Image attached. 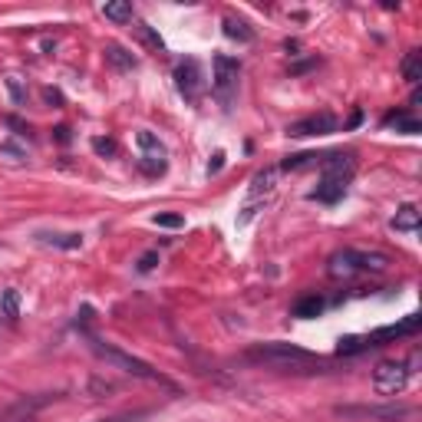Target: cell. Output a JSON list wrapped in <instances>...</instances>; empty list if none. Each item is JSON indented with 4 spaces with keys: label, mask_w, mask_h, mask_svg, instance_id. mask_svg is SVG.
<instances>
[{
    "label": "cell",
    "mask_w": 422,
    "mask_h": 422,
    "mask_svg": "<svg viewBox=\"0 0 422 422\" xmlns=\"http://www.w3.org/2000/svg\"><path fill=\"white\" fill-rule=\"evenodd\" d=\"M400 73H402V79H406L409 86L419 83V79H422V50H409V53L402 56Z\"/></svg>",
    "instance_id": "obj_15"
},
{
    "label": "cell",
    "mask_w": 422,
    "mask_h": 422,
    "mask_svg": "<svg viewBox=\"0 0 422 422\" xmlns=\"http://www.w3.org/2000/svg\"><path fill=\"white\" fill-rule=\"evenodd\" d=\"M320 169H324V178L350 182V175L357 169V159H353V152H330V155H320Z\"/></svg>",
    "instance_id": "obj_10"
},
{
    "label": "cell",
    "mask_w": 422,
    "mask_h": 422,
    "mask_svg": "<svg viewBox=\"0 0 422 422\" xmlns=\"http://www.w3.org/2000/svg\"><path fill=\"white\" fill-rule=\"evenodd\" d=\"M103 13H106V20H112V23H129L132 17H136L129 0H109V4H103Z\"/></svg>",
    "instance_id": "obj_20"
},
{
    "label": "cell",
    "mask_w": 422,
    "mask_h": 422,
    "mask_svg": "<svg viewBox=\"0 0 422 422\" xmlns=\"http://www.w3.org/2000/svg\"><path fill=\"white\" fill-rule=\"evenodd\" d=\"M136 142H139V149L145 152V159H152V162H165V145L155 139L149 129H142L139 136H136Z\"/></svg>",
    "instance_id": "obj_18"
},
{
    "label": "cell",
    "mask_w": 422,
    "mask_h": 422,
    "mask_svg": "<svg viewBox=\"0 0 422 422\" xmlns=\"http://www.w3.org/2000/svg\"><path fill=\"white\" fill-rule=\"evenodd\" d=\"M412 369L409 363L402 360H383L376 369H373V390L376 396H400L406 386H409Z\"/></svg>",
    "instance_id": "obj_5"
},
{
    "label": "cell",
    "mask_w": 422,
    "mask_h": 422,
    "mask_svg": "<svg viewBox=\"0 0 422 422\" xmlns=\"http://www.w3.org/2000/svg\"><path fill=\"white\" fill-rule=\"evenodd\" d=\"M37 241H40V244H50V248H63V251L83 248V235H53V231H37Z\"/></svg>",
    "instance_id": "obj_14"
},
{
    "label": "cell",
    "mask_w": 422,
    "mask_h": 422,
    "mask_svg": "<svg viewBox=\"0 0 422 422\" xmlns=\"http://www.w3.org/2000/svg\"><path fill=\"white\" fill-rule=\"evenodd\" d=\"M307 165H320V155L317 152H301V155H287L281 162V172H301Z\"/></svg>",
    "instance_id": "obj_22"
},
{
    "label": "cell",
    "mask_w": 422,
    "mask_h": 422,
    "mask_svg": "<svg viewBox=\"0 0 422 422\" xmlns=\"http://www.w3.org/2000/svg\"><path fill=\"white\" fill-rule=\"evenodd\" d=\"M44 96H46V103H63V99H60V93H56V89H44Z\"/></svg>",
    "instance_id": "obj_32"
},
{
    "label": "cell",
    "mask_w": 422,
    "mask_h": 422,
    "mask_svg": "<svg viewBox=\"0 0 422 422\" xmlns=\"http://www.w3.org/2000/svg\"><path fill=\"white\" fill-rule=\"evenodd\" d=\"M317 63H320V60H303V63H294V66H291V76H301V73H307V70H314Z\"/></svg>",
    "instance_id": "obj_29"
},
{
    "label": "cell",
    "mask_w": 422,
    "mask_h": 422,
    "mask_svg": "<svg viewBox=\"0 0 422 422\" xmlns=\"http://www.w3.org/2000/svg\"><path fill=\"white\" fill-rule=\"evenodd\" d=\"M221 27H225V37L238 40V44H251V40H254V30H251V27L241 20V17H225V20H221Z\"/></svg>",
    "instance_id": "obj_19"
},
{
    "label": "cell",
    "mask_w": 422,
    "mask_h": 422,
    "mask_svg": "<svg viewBox=\"0 0 422 422\" xmlns=\"http://www.w3.org/2000/svg\"><path fill=\"white\" fill-rule=\"evenodd\" d=\"M152 221H155L159 228H182V225H185V218L175 215V211H162V215H155Z\"/></svg>",
    "instance_id": "obj_24"
},
{
    "label": "cell",
    "mask_w": 422,
    "mask_h": 422,
    "mask_svg": "<svg viewBox=\"0 0 422 422\" xmlns=\"http://www.w3.org/2000/svg\"><path fill=\"white\" fill-rule=\"evenodd\" d=\"M155 264H159V251H145V254L139 258V264H136V268H139L142 274H149L152 268H155Z\"/></svg>",
    "instance_id": "obj_27"
},
{
    "label": "cell",
    "mask_w": 422,
    "mask_h": 422,
    "mask_svg": "<svg viewBox=\"0 0 422 422\" xmlns=\"http://www.w3.org/2000/svg\"><path fill=\"white\" fill-rule=\"evenodd\" d=\"M175 86H178V93H182L188 103H198L202 99V93H205V76H202V66H198V60H182V63L175 66Z\"/></svg>",
    "instance_id": "obj_7"
},
{
    "label": "cell",
    "mask_w": 422,
    "mask_h": 422,
    "mask_svg": "<svg viewBox=\"0 0 422 422\" xmlns=\"http://www.w3.org/2000/svg\"><path fill=\"white\" fill-rule=\"evenodd\" d=\"M0 314L7 317V320H17L20 317V294L13 291H4V297H0Z\"/></svg>",
    "instance_id": "obj_23"
},
{
    "label": "cell",
    "mask_w": 422,
    "mask_h": 422,
    "mask_svg": "<svg viewBox=\"0 0 422 422\" xmlns=\"http://www.w3.org/2000/svg\"><path fill=\"white\" fill-rule=\"evenodd\" d=\"M93 152H96V155H116V142L112 139H103V136H99V139H93Z\"/></svg>",
    "instance_id": "obj_25"
},
{
    "label": "cell",
    "mask_w": 422,
    "mask_h": 422,
    "mask_svg": "<svg viewBox=\"0 0 422 422\" xmlns=\"http://www.w3.org/2000/svg\"><path fill=\"white\" fill-rule=\"evenodd\" d=\"M390 258L379 254V251H353V248H343L330 254L327 261V274L336 277V281H347V277H357V274H367V271H386Z\"/></svg>",
    "instance_id": "obj_1"
},
{
    "label": "cell",
    "mask_w": 422,
    "mask_h": 422,
    "mask_svg": "<svg viewBox=\"0 0 422 422\" xmlns=\"http://www.w3.org/2000/svg\"><path fill=\"white\" fill-rule=\"evenodd\" d=\"M251 363H264V367H307V363H317V357L310 350L294 347V343H258V347L248 350Z\"/></svg>",
    "instance_id": "obj_3"
},
{
    "label": "cell",
    "mask_w": 422,
    "mask_h": 422,
    "mask_svg": "<svg viewBox=\"0 0 422 422\" xmlns=\"http://www.w3.org/2000/svg\"><path fill=\"white\" fill-rule=\"evenodd\" d=\"M106 60L116 66V70H122V73H126V70H136V56H132L126 46H119V44H109L106 46Z\"/></svg>",
    "instance_id": "obj_21"
},
{
    "label": "cell",
    "mask_w": 422,
    "mask_h": 422,
    "mask_svg": "<svg viewBox=\"0 0 422 422\" xmlns=\"http://www.w3.org/2000/svg\"><path fill=\"white\" fill-rule=\"evenodd\" d=\"M383 126L386 129H396V132H402V136H419L422 132V122L416 119V116H409V112H390L386 119H383Z\"/></svg>",
    "instance_id": "obj_12"
},
{
    "label": "cell",
    "mask_w": 422,
    "mask_h": 422,
    "mask_svg": "<svg viewBox=\"0 0 422 422\" xmlns=\"http://www.w3.org/2000/svg\"><path fill=\"white\" fill-rule=\"evenodd\" d=\"M393 231H419V208L416 205H402L400 211H396V218H393Z\"/></svg>",
    "instance_id": "obj_17"
},
{
    "label": "cell",
    "mask_w": 422,
    "mask_h": 422,
    "mask_svg": "<svg viewBox=\"0 0 422 422\" xmlns=\"http://www.w3.org/2000/svg\"><path fill=\"white\" fill-rule=\"evenodd\" d=\"M343 195H347V182L343 178H320V185L310 192V198L324 202V205H336Z\"/></svg>",
    "instance_id": "obj_11"
},
{
    "label": "cell",
    "mask_w": 422,
    "mask_h": 422,
    "mask_svg": "<svg viewBox=\"0 0 422 422\" xmlns=\"http://www.w3.org/2000/svg\"><path fill=\"white\" fill-rule=\"evenodd\" d=\"M89 347H93V353H96L99 360H106L112 369H122V373H129V376H139V379H149V383H162V386H172L165 376H159L155 369L145 363V360L132 357V353H122V350L109 347V343H103V340H96V336H89Z\"/></svg>",
    "instance_id": "obj_2"
},
{
    "label": "cell",
    "mask_w": 422,
    "mask_h": 422,
    "mask_svg": "<svg viewBox=\"0 0 422 422\" xmlns=\"http://www.w3.org/2000/svg\"><path fill=\"white\" fill-rule=\"evenodd\" d=\"M320 314H324V297H317V294H307L294 303V317H301V320H314Z\"/></svg>",
    "instance_id": "obj_16"
},
{
    "label": "cell",
    "mask_w": 422,
    "mask_h": 422,
    "mask_svg": "<svg viewBox=\"0 0 422 422\" xmlns=\"http://www.w3.org/2000/svg\"><path fill=\"white\" fill-rule=\"evenodd\" d=\"M221 169H225V152H215V159L208 162V175H218Z\"/></svg>",
    "instance_id": "obj_28"
},
{
    "label": "cell",
    "mask_w": 422,
    "mask_h": 422,
    "mask_svg": "<svg viewBox=\"0 0 422 422\" xmlns=\"http://www.w3.org/2000/svg\"><path fill=\"white\" fill-rule=\"evenodd\" d=\"M277 175H281V169H277V165H268V169H261V172L251 178V195L261 198V195H268V192H274V185H277Z\"/></svg>",
    "instance_id": "obj_13"
},
{
    "label": "cell",
    "mask_w": 422,
    "mask_h": 422,
    "mask_svg": "<svg viewBox=\"0 0 422 422\" xmlns=\"http://www.w3.org/2000/svg\"><path fill=\"white\" fill-rule=\"evenodd\" d=\"M56 132V142H70V129L66 126H60V129H53Z\"/></svg>",
    "instance_id": "obj_31"
},
{
    "label": "cell",
    "mask_w": 422,
    "mask_h": 422,
    "mask_svg": "<svg viewBox=\"0 0 422 422\" xmlns=\"http://www.w3.org/2000/svg\"><path fill=\"white\" fill-rule=\"evenodd\" d=\"M360 122H363V112H360V109H357V112L350 116V122H347V126H350V129H353V126H360Z\"/></svg>",
    "instance_id": "obj_33"
},
{
    "label": "cell",
    "mask_w": 422,
    "mask_h": 422,
    "mask_svg": "<svg viewBox=\"0 0 422 422\" xmlns=\"http://www.w3.org/2000/svg\"><path fill=\"white\" fill-rule=\"evenodd\" d=\"M330 132H336V119L330 116V112L307 116V119L291 122V126H287V136H294V139H307V136H330Z\"/></svg>",
    "instance_id": "obj_9"
},
{
    "label": "cell",
    "mask_w": 422,
    "mask_h": 422,
    "mask_svg": "<svg viewBox=\"0 0 422 422\" xmlns=\"http://www.w3.org/2000/svg\"><path fill=\"white\" fill-rule=\"evenodd\" d=\"M139 37H142V40H145V44H149L152 46V50H155V53H159V50H162V37H155V33H152L149 30V27H145V23H142V27H139Z\"/></svg>",
    "instance_id": "obj_26"
},
{
    "label": "cell",
    "mask_w": 422,
    "mask_h": 422,
    "mask_svg": "<svg viewBox=\"0 0 422 422\" xmlns=\"http://www.w3.org/2000/svg\"><path fill=\"white\" fill-rule=\"evenodd\" d=\"M409 406H336V416L343 419H379V422H400L409 416Z\"/></svg>",
    "instance_id": "obj_8"
},
{
    "label": "cell",
    "mask_w": 422,
    "mask_h": 422,
    "mask_svg": "<svg viewBox=\"0 0 422 422\" xmlns=\"http://www.w3.org/2000/svg\"><path fill=\"white\" fill-rule=\"evenodd\" d=\"M7 89L13 93V99H17V103H23V89L17 86V79H7Z\"/></svg>",
    "instance_id": "obj_30"
},
{
    "label": "cell",
    "mask_w": 422,
    "mask_h": 422,
    "mask_svg": "<svg viewBox=\"0 0 422 422\" xmlns=\"http://www.w3.org/2000/svg\"><path fill=\"white\" fill-rule=\"evenodd\" d=\"M422 327V317L419 314H409L402 324H393V327H383V330H373L367 336H350L340 343V353H360V350H369V347H383L386 340H400V336H409L416 334Z\"/></svg>",
    "instance_id": "obj_4"
},
{
    "label": "cell",
    "mask_w": 422,
    "mask_h": 422,
    "mask_svg": "<svg viewBox=\"0 0 422 422\" xmlns=\"http://www.w3.org/2000/svg\"><path fill=\"white\" fill-rule=\"evenodd\" d=\"M211 70H215V76H211V89H215V96L228 106V103L235 99V93H238L241 63L235 60V56L218 53V56H215V63H211Z\"/></svg>",
    "instance_id": "obj_6"
}]
</instances>
